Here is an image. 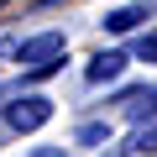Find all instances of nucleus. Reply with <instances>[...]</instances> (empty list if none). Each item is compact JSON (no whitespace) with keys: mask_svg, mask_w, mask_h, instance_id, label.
<instances>
[{"mask_svg":"<svg viewBox=\"0 0 157 157\" xmlns=\"http://www.w3.org/2000/svg\"><path fill=\"white\" fill-rule=\"evenodd\" d=\"M32 157H63V152H58V147H37Z\"/></svg>","mask_w":157,"mask_h":157,"instance_id":"obj_8","label":"nucleus"},{"mask_svg":"<svg viewBox=\"0 0 157 157\" xmlns=\"http://www.w3.org/2000/svg\"><path fill=\"white\" fill-rule=\"evenodd\" d=\"M121 105H126V115L136 121V126H157V89H126L121 94Z\"/></svg>","mask_w":157,"mask_h":157,"instance_id":"obj_2","label":"nucleus"},{"mask_svg":"<svg viewBox=\"0 0 157 157\" xmlns=\"http://www.w3.org/2000/svg\"><path fill=\"white\" fill-rule=\"evenodd\" d=\"M136 58L141 63H157V37H136Z\"/></svg>","mask_w":157,"mask_h":157,"instance_id":"obj_7","label":"nucleus"},{"mask_svg":"<svg viewBox=\"0 0 157 157\" xmlns=\"http://www.w3.org/2000/svg\"><path fill=\"white\" fill-rule=\"evenodd\" d=\"M6 121H11V131H37V126H47V121H52V100L26 94V100L6 105Z\"/></svg>","mask_w":157,"mask_h":157,"instance_id":"obj_1","label":"nucleus"},{"mask_svg":"<svg viewBox=\"0 0 157 157\" xmlns=\"http://www.w3.org/2000/svg\"><path fill=\"white\" fill-rule=\"evenodd\" d=\"M78 141H84V147H100V141H110V126H105V121H89V126H78Z\"/></svg>","mask_w":157,"mask_h":157,"instance_id":"obj_5","label":"nucleus"},{"mask_svg":"<svg viewBox=\"0 0 157 157\" xmlns=\"http://www.w3.org/2000/svg\"><path fill=\"white\" fill-rule=\"evenodd\" d=\"M136 21H147V6H126V11H110V16H105L110 32H131Z\"/></svg>","mask_w":157,"mask_h":157,"instance_id":"obj_4","label":"nucleus"},{"mask_svg":"<svg viewBox=\"0 0 157 157\" xmlns=\"http://www.w3.org/2000/svg\"><path fill=\"white\" fill-rule=\"evenodd\" d=\"M131 152H157V126H136V136H131Z\"/></svg>","mask_w":157,"mask_h":157,"instance_id":"obj_6","label":"nucleus"},{"mask_svg":"<svg viewBox=\"0 0 157 157\" xmlns=\"http://www.w3.org/2000/svg\"><path fill=\"white\" fill-rule=\"evenodd\" d=\"M121 73H126V52H100V58L84 68L89 84H110V78H121Z\"/></svg>","mask_w":157,"mask_h":157,"instance_id":"obj_3","label":"nucleus"}]
</instances>
